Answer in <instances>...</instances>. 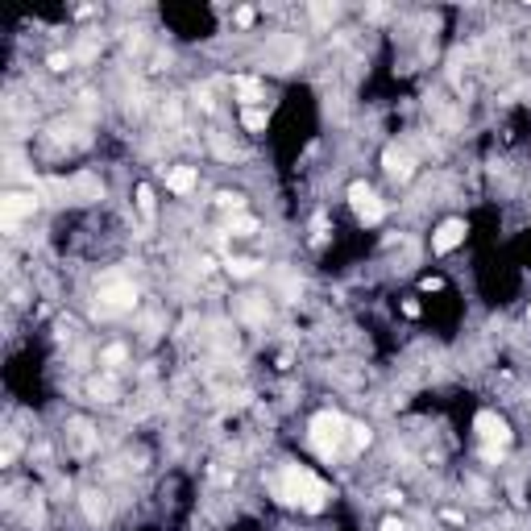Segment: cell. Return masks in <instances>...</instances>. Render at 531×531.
Returning <instances> with one entry per match:
<instances>
[{"label":"cell","mask_w":531,"mask_h":531,"mask_svg":"<svg viewBox=\"0 0 531 531\" xmlns=\"http://www.w3.org/2000/svg\"><path fill=\"white\" fill-rule=\"evenodd\" d=\"M253 228H258V224H253L249 216H237V220H233V233H253Z\"/></svg>","instance_id":"19"},{"label":"cell","mask_w":531,"mask_h":531,"mask_svg":"<svg viewBox=\"0 0 531 531\" xmlns=\"http://www.w3.org/2000/svg\"><path fill=\"white\" fill-rule=\"evenodd\" d=\"M195 100H199V108H212V91H208V87H199Z\"/></svg>","instance_id":"23"},{"label":"cell","mask_w":531,"mask_h":531,"mask_svg":"<svg viewBox=\"0 0 531 531\" xmlns=\"http://www.w3.org/2000/svg\"><path fill=\"white\" fill-rule=\"evenodd\" d=\"M349 432H353V449H366L370 444V432L366 428H349Z\"/></svg>","instance_id":"20"},{"label":"cell","mask_w":531,"mask_h":531,"mask_svg":"<svg viewBox=\"0 0 531 531\" xmlns=\"http://www.w3.org/2000/svg\"><path fill=\"white\" fill-rule=\"evenodd\" d=\"M228 270H233L237 278H249V274H258V262H253V258H233Z\"/></svg>","instance_id":"12"},{"label":"cell","mask_w":531,"mask_h":531,"mask_svg":"<svg viewBox=\"0 0 531 531\" xmlns=\"http://www.w3.org/2000/svg\"><path fill=\"white\" fill-rule=\"evenodd\" d=\"M104 361H108V366H120V361H125V345H108V349H104Z\"/></svg>","instance_id":"16"},{"label":"cell","mask_w":531,"mask_h":531,"mask_svg":"<svg viewBox=\"0 0 531 531\" xmlns=\"http://www.w3.org/2000/svg\"><path fill=\"white\" fill-rule=\"evenodd\" d=\"M478 432H482L486 449H507V444H511V432H507V424H503L494 411H482V415H478Z\"/></svg>","instance_id":"5"},{"label":"cell","mask_w":531,"mask_h":531,"mask_svg":"<svg viewBox=\"0 0 531 531\" xmlns=\"http://www.w3.org/2000/svg\"><path fill=\"white\" fill-rule=\"evenodd\" d=\"M241 312H245L249 320H262V316H266V312H262V303H253V295H249V299L241 303Z\"/></svg>","instance_id":"18"},{"label":"cell","mask_w":531,"mask_h":531,"mask_svg":"<svg viewBox=\"0 0 531 531\" xmlns=\"http://www.w3.org/2000/svg\"><path fill=\"white\" fill-rule=\"evenodd\" d=\"M71 195H79V199H100V183H96L91 174H79L75 187H71Z\"/></svg>","instance_id":"10"},{"label":"cell","mask_w":531,"mask_h":531,"mask_svg":"<svg viewBox=\"0 0 531 531\" xmlns=\"http://www.w3.org/2000/svg\"><path fill=\"white\" fill-rule=\"evenodd\" d=\"M50 66H54V71H66V66H71V58H66V54H50Z\"/></svg>","instance_id":"22"},{"label":"cell","mask_w":531,"mask_h":531,"mask_svg":"<svg viewBox=\"0 0 531 531\" xmlns=\"http://www.w3.org/2000/svg\"><path fill=\"white\" fill-rule=\"evenodd\" d=\"M345 432H349V424H345L341 411H320V415L312 420V444H316L324 457H332V453L345 444Z\"/></svg>","instance_id":"2"},{"label":"cell","mask_w":531,"mask_h":531,"mask_svg":"<svg viewBox=\"0 0 531 531\" xmlns=\"http://www.w3.org/2000/svg\"><path fill=\"white\" fill-rule=\"evenodd\" d=\"M166 183H170V191L187 195V191L195 187V170H191V166H179V170H170V179H166Z\"/></svg>","instance_id":"9"},{"label":"cell","mask_w":531,"mask_h":531,"mask_svg":"<svg viewBox=\"0 0 531 531\" xmlns=\"http://www.w3.org/2000/svg\"><path fill=\"white\" fill-rule=\"evenodd\" d=\"M266 120H270V116H266L262 108H245V116H241V125H245L249 133H262V129H266Z\"/></svg>","instance_id":"11"},{"label":"cell","mask_w":531,"mask_h":531,"mask_svg":"<svg viewBox=\"0 0 531 531\" xmlns=\"http://www.w3.org/2000/svg\"><path fill=\"white\" fill-rule=\"evenodd\" d=\"M349 204H353V212H357L366 224H378V220H382V204H378V195L370 191V183H353V187H349Z\"/></svg>","instance_id":"4"},{"label":"cell","mask_w":531,"mask_h":531,"mask_svg":"<svg viewBox=\"0 0 531 531\" xmlns=\"http://www.w3.org/2000/svg\"><path fill=\"white\" fill-rule=\"evenodd\" d=\"M278 494H282V503H295V507H303V511H320V507H324V498H328L324 482H320L316 474L299 469V465H287V469H282Z\"/></svg>","instance_id":"1"},{"label":"cell","mask_w":531,"mask_h":531,"mask_svg":"<svg viewBox=\"0 0 531 531\" xmlns=\"http://www.w3.org/2000/svg\"><path fill=\"white\" fill-rule=\"evenodd\" d=\"M237 25H253V8H241L237 12Z\"/></svg>","instance_id":"24"},{"label":"cell","mask_w":531,"mask_h":531,"mask_svg":"<svg viewBox=\"0 0 531 531\" xmlns=\"http://www.w3.org/2000/svg\"><path fill=\"white\" fill-rule=\"evenodd\" d=\"M137 208H141V216H154V191L150 187H137Z\"/></svg>","instance_id":"15"},{"label":"cell","mask_w":531,"mask_h":531,"mask_svg":"<svg viewBox=\"0 0 531 531\" xmlns=\"http://www.w3.org/2000/svg\"><path fill=\"white\" fill-rule=\"evenodd\" d=\"M382 166H386V174L390 179H411V170H415V158H411V150H403V145H386V154H382Z\"/></svg>","instance_id":"6"},{"label":"cell","mask_w":531,"mask_h":531,"mask_svg":"<svg viewBox=\"0 0 531 531\" xmlns=\"http://www.w3.org/2000/svg\"><path fill=\"white\" fill-rule=\"evenodd\" d=\"M133 303H137V291H133L129 282H108V287H100L96 312H100V316H116V312H129Z\"/></svg>","instance_id":"3"},{"label":"cell","mask_w":531,"mask_h":531,"mask_svg":"<svg viewBox=\"0 0 531 531\" xmlns=\"http://www.w3.org/2000/svg\"><path fill=\"white\" fill-rule=\"evenodd\" d=\"M382 531H403V523H399V519H386V523H382Z\"/></svg>","instance_id":"25"},{"label":"cell","mask_w":531,"mask_h":531,"mask_svg":"<svg viewBox=\"0 0 531 531\" xmlns=\"http://www.w3.org/2000/svg\"><path fill=\"white\" fill-rule=\"evenodd\" d=\"M465 241V220H444L440 228H436V237H432V249L436 253H449V249H457Z\"/></svg>","instance_id":"8"},{"label":"cell","mask_w":531,"mask_h":531,"mask_svg":"<svg viewBox=\"0 0 531 531\" xmlns=\"http://www.w3.org/2000/svg\"><path fill=\"white\" fill-rule=\"evenodd\" d=\"M312 17H316V21H320V25H328V21H332V12H328V8H324V4H316V8H312Z\"/></svg>","instance_id":"21"},{"label":"cell","mask_w":531,"mask_h":531,"mask_svg":"<svg viewBox=\"0 0 531 531\" xmlns=\"http://www.w3.org/2000/svg\"><path fill=\"white\" fill-rule=\"evenodd\" d=\"M33 208H37V195H17V191H12V195L0 199V212H4V224H8V228H12L21 216H29Z\"/></svg>","instance_id":"7"},{"label":"cell","mask_w":531,"mask_h":531,"mask_svg":"<svg viewBox=\"0 0 531 531\" xmlns=\"http://www.w3.org/2000/svg\"><path fill=\"white\" fill-rule=\"evenodd\" d=\"M216 204H220V208H241L245 199H241V195H233V191H220V195H216Z\"/></svg>","instance_id":"17"},{"label":"cell","mask_w":531,"mask_h":531,"mask_svg":"<svg viewBox=\"0 0 531 531\" xmlns=\"http://www.w3.org/2000/svg\"><path fill=\"white\" fill-rule=\"evenodd\" d=\"M237 91L253 104V100H262V87H258V79H237Z\"/></svg>","instance_id":"14"},{"label":"cell","mask_w":531,"mask_h":531,"mask_svg":"<svg viewBox=\"0 0 531 531\" xmlns=\"http://www.w3.org/2000/svg\"><path fill=\"white\" fill-rule=\"evenodd\" d=\"M83 511H87V519H104V498L100 494H83Z\"/></svg>","instance_id":"13"}]
</instances>
